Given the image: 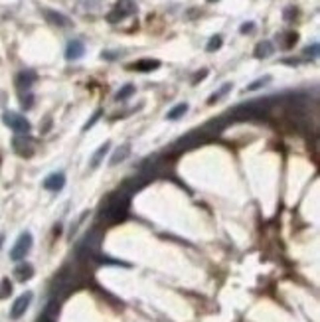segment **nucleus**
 Segmentation results:
<instances>
[{
    "instance_id": "nucleus-1",
    "label": "nucleus",
    "mask_w": 320,
    "mask_h": 322,
    "mask_svg": "<svg viewBox=\"0 0 320 322\" xmlns=\"http://www.w3.org/2000/svg\"><path fill=\"white\" fill-rule=\"evenodd\" d=\"M265 115V105L263 101H253V103H245L235 107L233 111H229V117L235 121H251V119H259Z\"/></svg>"
},
{
    "instance_id": "nucleus-2",
    "label": "nucleus",
    "mask_w": 320,
    "mask_h": 322,
    "mask_svg": "<svg viewBox=\"0 0 320 322\" xmlns=\"http://www.w3.org/2000/svg\"><path fill=\"white\" fill-rule=\"evenodd\" d=\"M32 243H34V239H32V233L30 231H24L18 239H16V243H14V247L10 249V259L12 261H22L24 257H26L28 253H30V249H32Z\"/></svg>"
},
{
    "instance_id": "nucleus-3",
    "label": "nucleus",
    "mask_w": 320,
    "mask_h": 322,
    "mask_svg": "<svg viewBox=\"0 0 320 322\" xmlns=\"http://www.w3.org/2000/svg\"><path fill=\"white\" fill-rule=\"evenodd\" d=\"M135 12H137L135 0H119L117 6H115V10H113L107 18H109L111 24H117V22H121V20H125L127 16H133Z\"/></svg>"
},
{
    "instance_id": "nucleus-4",
    "label": "nucleus",
    "mask_w": 320,
    "mask_h": 322,
    "mask_svg": "<svg viewBox=\"0 0 320 322\" xmlns=\"http://www.w3.org/2000/svg\"><path fill=\"white\" fill-rule=\"evenodd\" d=\"M2 119L16 135H28L30 133V123L26 121V117H22L18 113H4Z\"/></svg>"
},
{
    "instance_id": "nucleus-5",
    "label": "nucleus",
    "mask_w": 320,
    "mask_h": 322,
    "mask_svg": "<svg viewBox=\"0 0 320 322\" xmlns=\"http://www.w3.org/2000/svg\"><path fill=\"white\" fill-rule=\"evenodd\" d=\"M32 296H34V294L28 291V292L20 294L18 299L14 301V305H12V308H10V318H12V320H18L20 316L26 314V310H28V307H30V303H32Z\"/></svg>"
},
{
    "instance_id": "nucleus-6",
    "label": "nucleus",
    "mask_w": 320,
    "mask_h": 322,
    "mask_svg": "<svg viewBox=\"0 0 320 322\" xmlns=\"http://www.w3.org/2000/svg\"><path fill=\"white\" fill-rule=\"evenodd\" d=\"M65 186V174L63 172H54L44 180V188L50 190V192H60Z\"/></svg>"
},
{
    "instance_id": "nucleus-7",
    "label": "nucleus",
    "mask_w": 320,
    "mask_h": 322,
    "mask_svg": "<svg viewBox=\"0 0 320 322\" xmlns=\"http://www.w3.org/2000/svg\"><path fill=\"white\" fill-rule=\"evenodd\" d=\"M83 54H85V46H83L81 40H71V42L67 44V47H65V58H67L69 61H71V60L83 58Z\"/></svg>"
},
{
    "instance_id": "nucleus-8",
    "label": "nucleus",
    "mask_w": 320,
    "mask_h": 322,
    "mask_svg": "<svg viewBox=\"0 0 320 322\" xmlns=\"http://www.w3.org/2000/svg\"><path fill=\"white\" fill-rule=\"evenodd\" d=\"M32 275H34V267H32L30 263H20V265L14 269V277H16L20 283L32 279Z\"/></svg>"
},
{
    "instance_id": "nucleus-9",
    "label": "nucleus",
    "mask_w": 320,
    "mask_h": 322,
    "mask_svg": "<svg viewBox=\"0 0 320 322\" xmlns=\"http://www.w3.org/2000/svg\"><path fill=\"white\" fill-rule=\"evenodd\" d=\"M158 67H160V61H158V60H138V61H135V63L131 65V69L142 71V73L152 71V69H158Z\"/></svg>"
},
{
    "instance_id": "nucleus-10",
    "label": "nucleus",
    "mask_w": 320,
    "mask_h": 322,
    "mask_svg": "<svg viewBox=\"0 0 320 322\" xmlns=\"http://www.w3.org/2000/svg\"><path fill=\"white\" fill-rule=\"evenodd\" d=\"M275 52V46H273V42H269V40H265V42H259L257 46H255V58H259V60H263V58H269L271 54Z\"/></svg>"
},
{
    "instance_id": "nucleus-11",
    "label": "nucleus",
    "mask_w": 320,
    "mask_h": 322,
    "mask_svg": "<svg viewBox=\"0 0 320 322\" xmlns=\"http://www.w3.org/2000/svg\"><path fill=\"white\" fill-rule=\"evenodd\" d=\"M129 153H131V144H122V146H119L117 151L113 153V156H111V166H117L119 162H122L127 156H129Z\"/></svg>"
},
{
    "instance_id": "nucleus-12",
    "label": "nucleus",
    "mask_w": 320,
    "mask_h": 322,
    "mask_svg": "<svg viewBox=\"0 0 320 322\" xmlns=\"http://www.w3.org/2000/svg\"><path fill=\"white\" fill-rule=\"evenodd\" d=\"M109 148H111V142H105V144H101L99 148H97V153L93 154V158H91V162H89V166L91 168H97L101 164V160L105 158V154L109 153Z\"/></svg>"
},
{
    "instance_id": "nucleus-13",
    "label": "nucleus",
    "mask_w": 320,
    "mask_h": 322,
    "mask_svg": "<svg viewBox=\"0 0 320 322\" xmlns=\"http://www.w3.org/2000/svg\"><path fill=\"white\" fill-rule=\"evenodd\" d=\"M44 14H46V18L50 20L52 24H56V26H61V28L69 26V20H67L63 14H58V12H54V10H44Z\"/></svg>"
},
{
    "instance_id": "nucleus-14",
    "label": "nucleus",
    "mask_w": 320,
    "mask_h": 322,
    "mask_svg": "<svg viewBox=\"0 0 320 322\" xmlns=\"http://www.w3.org/2000/svg\"><path fill=\"white\" fill-rule=\"evenodd\" d=\"M12 144H14L18 154H30V144L26 142V135H18Z\"/></svg>"
},
{
    "instance_id": "nucleus-15",
    "label": "nucleus",
    "mask_w": 320,
    "mask_h": 322,
    "mask_svg": "<svg viewBox=\"0 0 320 322\" xmlns=\"http://www.w3.org/2000/svg\"><path fill=\"white\" fill-rule=\"evenodd\" d=\"M34 79H36V76L32 71H22L20 73V77H18V85H20V89H30L32 87V83H34Z\"/></svg>"
},
{
    "instance_id": "nucleus-16",
    "label": "nucleus",
    "mask_w": 320,
    "mask_h": 322,
    "mask_svg": "<svg viewBox=\"0 0 320 322\" xmlns=\"http://www.w3.org/2000/svg\"><path fill=\"white\" fill-rule=\"evenodd\" d=\"M231 89H233V83H224V85H221V87H219L215 93H212V95H210L208 103H210V105H213V103H215V101H219V99L224 97V95H228Z\"/></svg>"
},
{
    "instance_id": "nucleus-17",
    "label": "nucleus",
    "mask_w": 320,
    "mask_h": 322,
    "mask_svg": "<svg viewBox=\"0 0 320 322\" xmlns=\"http://www.w3.org/2000/svg\"><path fill=\"white\" fill-rule=\"evenodd\" d=\"M186 113H188V103H180V105H176V107H172V109L168 111L166 119H168V121H176V119L184 117Z\"/></svg>"
},
{
    "instance_id": "nucleus-18",
    "label": "nucleus",
    "mask_w": 320,
    "mask_h": 322,
    "mask_svg": "<svg viewBox=\"0 0 320 322\" xmlns=\"http://www.w3.org/2000/svg\"><path fill=\"white\" fill-rule=\"evenodd\" d=\"M271 76H265V77H259V79H255L253 83H249L247 85V91H257V89H261V87H265L267 83H271Z\"/></svg>"
},
{
    "instance_id": "nucleus-19",
    "label": "nucleus",
    "mask_w": 320,
    "mask_h": 322,
    "mask_svg": "<svg viewBox=\"0 0 320 322\" xmlns=\"http://www.w3.org/2000/svg\"><path fill=\"white\" fill-rule=\"evenodd\" d=\"M133 93H135V85L129 83V85H125V87H122V89L115 95V99H117V101H125V99H129Z\"/></svg>"
},
{
    "instance_id": "nucleus-20",
    "label": "nucleus",
    "mask_w": 320,
    "mask_h": 322,
    "mask_svg": "<svg viewBox=\"0 0 320 322\" xmlns=\"http://www.w3.org/2000/svg\"><path fill=\"white\" fill-rule=\"evenodd\" d=\"M12 292V285L8 279H2L0 281V299H6V296H10Z\"/></svg>"
},
{
    "instance_id": "nucleus-21",
    "label": "nucleus",
    "mask_w": 320,
    "mask_h": 322,
    "mask_svg": "<svg viewBox=\"0 0 320 322\" xmlns=\"http://www.w3.org/2000/svg\"><path fill=\"white\" fill-rule=\"evenodd\" d=\"M221 44H224V40H221V36H213V38L208 42L206 49H208V52H215V49H219V47H221Z\"/></svg>"
},
{
    "instance_id": "nucleus-22",
    "label": "nucleus",
    "mask_w": 320,
    "mask_h": 322,
    "mask_svg": "<svg viewBox=\"0 0 320 322\" xmlns=\"http://www.w3.org/2000/svg\"><path fill=\"white\" fill-rule=\"evenodd\" d=\"M305 56H306V58H318V44H316V42L305 49Z\"/></svg>"
},
{
    "instance_id": "nucleus-23",
    "label": "nucleus",
    "mask_w": 320,
    "mask_h": 322,
    "mask_svg": "<svg viewBox=\"0 0 320 322\" xmlns=\"http://www.w3.org/2000/svg\"><path fill=\"white\" fill-rule=\"evenodd\" d=\"M99 117H101V111H95V115H93V117L89 119V123H87V125H85V127H83V131H89V129H91V127L95 125V123H97V121H99Z\"/></svg>"
},
{
    "instance_id": "nucleus-24",
    "label": "nucleus",
    "mask_w": 320,
    "mask_h": 322,
    "mask_svg": "<svg viewBox=\"0 0 320 322\" xmlns=\"http://www.w3.org/2000/svg\"><path fill=\"white\" fill-rule=\"evenodd\" d=\"M253 26H255L253 22H245L243 26L239 28V32H241V34H247V32H251V30H253Z\"/></svg>"
},
{
    "instance_id": "nucleus-25",
    "label": "nucleus",
    "mask_w": 320,
    "mask_h": 322,
    "mask_svg": "<svg viewBox=\"0 0 320 322\" xmlns=\"http://www.w3.org/2000/svg\"><path fill=\"white\" fill-rule=\"evenodd\" d=\"M206 76H208V69H202V71L198 73V76H196V77H194V83H198V81H202V79H204Z\"/></svg>"
},
{
    "instance_id": "nucleus-26",
    "label": "nucleus",
    "mask_w": 320,
    "mask_h": 322,
    "mask_svg": "<svg viewBox=\"0 0 320 322\" xmlns=\"http://www.w3.org/2000/svg\"><path fill=\"white\" fill-rule=\"evenodd\" d=\"M2 243H4V233H0V247H2Z\"/></svg>"
},
{
    "instance_id": "nucleus-27",
    "label": "nucleus",
    "mask_w": 320,
    "mask_h": 322,
    "mask_svg": "<svg viewBox=\"0 0 320 322\" xmlns=\"http://www.w3.org/2000/svg\"><path fill=\"white\" fill-rule=\"evenodd\" d=\"M208 2H213V0H208Z\"/></svg>"
},
{
    "instance_id": "nucleus-28",
    "label": "nucleus",
    "mask_w": 320,
    "mask_h": 322,
    "mask_svg": "<svg viewBox=\"0 0 320 322\" xmlns=\"http://www.w3.org/2000/svg\"><path fill=\"white\" fill-rule=\"evenodd\" d=\"M44 322H47V320H44Z\"/></svg>"
}]
</instances>
